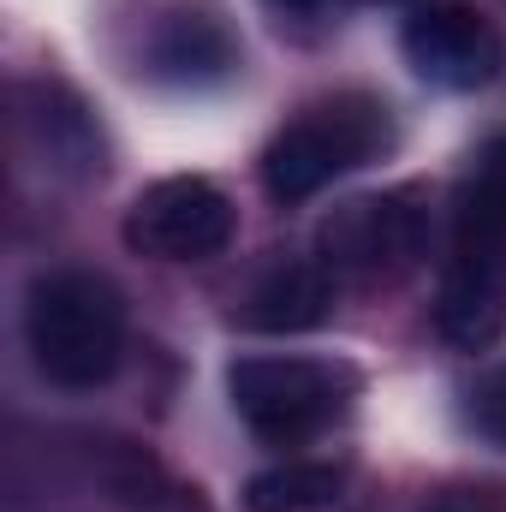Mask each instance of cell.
<instances>
[{"mask_svg": "<svg viewBox=\"0 0 506 512\" xmlns=\"http://www.w3.org/2000/svg\"><path fill=\"white\" fill-rule=\"evenodd\" d=\"M268 6H274V12H292V18H322L334 0H268Z\"/></svg>", "mask_w": 506, "mask_h": 512, "instance_id": "5bb4252c", "label": "cell"}, {"mask_svg": "<svg viewBox=\"0 0 506 512\" xmlns=\"http://www.w3.org/2000/svg\"><path fill=\"white\" fill-rule=\"evenodd\" d=\"M233 197L197 173H173V179H155L131 197L126 209V245L137 256H155V262H203V256H221L233 245Z\"/></svg>", "mask_w": 506, "mask_h": 512, "instance_id": "8992f818", "label": "cell"}, {"mask_svg": "<svg viewBox=\"0 0 506 512\" xmlns=\"http://www.w3.org/2000/svg\"><path fill=\"white\" fill-rule=\"evenodd\" d=\"M143 72L161 84H179V90L221 84L239 72V36L203 6H173L143 36Z\"/></svg>", "mask_w": 506, "mask_h": 512, "instance_id": "ba28073f", "label": "cell"}, {"mask_svg": "<svg viewBox=\"0 0 506 512\" xmlns=\"http://www.w3.org/2000/svg\"><path fill=\"white\" fill-rule=\"evenodd\" d=\"M429 251V191L393 185L381 197H358L316 227V262L340 286H393Z\"/></svg>", "mask_w": 506, "mask_h": 512, "instance_id": "5b68a950", "label": "cell"}, {"mask_svg": "<svg viewBox=\"0 0 506 512\" xmlns=\"http://www.w3.org/2000/svg\"><path fill=\"white\" fill-rule=\"evenodd\" d=\"M399 54L423 84H435L447 96H471V90H489L501 78L506 36L489 12H477L465 0H429L405 18Z\"/></svg>", "mask_w": 506, "mask_h": 512, "instance_id": "52a82bcc", "label": "cell"}, {"mask_svg": "<svg viewBox=\"0 0 506 512\" xmlns=\"http://www.w3.org/2000/svg\"><path fill=\"white\" fill-rule=\"evenodd\" d=\"M24 96H30L24 126H30L36 149L48 155L54 173H72V179L102 173V131H96V120L84 114L78 96H66V90H54V84H30Z\"/></svg>", "mask_w": 506, "mask_h": 512, "instance_id": "30bf717a", "label": "cell"}, {"mask_svg": "<svg viewBox=\"0 0 506 512\" xmlns=\"http://www.w3.org/2000/svg\"><path fill=\"white\" fill-rule=\"evenodd\" d=\"M506 322V137H489L453 197V251L441 268L435 328L459 352L495 346Z\"/></svg>", "mask_w": 506, "mask_h": 512, "instance_id": "6da1fadb", "label": "cell"}, {"mask_svg": "<svg viewBox=\"0 0 506 512\" xmlns=\"http://www.w3.org/2000/svg\"><path fill=\"white\" fill-rule=\"evenodd\" d=\"M346 489V471L328 459H286L245 483V512H328Z\"/></svg>", "mask_w": 506, "mask_h": 512, "instance_id": "8fae6325", "label": "cell"}, {"mask_svg": "<svg viewBox=\"0 0 506 512\" xmlns=\"http://www.w3.org/2000/svg\"><path fill=\"white\" fill-rule=\"evenodd\" d=\"M24 346L54 387H102L126 358V298L90 268L36 274L24 292Z\"/></svg>", "mask_w": 506, "mask_h": 512, "instance_id": "7a4b0ae2", "label": "cell"}, {"mask_svg": "<svg viewBox=\"0 0 506 512\" xmlns=\"http://www.w3.org/2000/svg\"><path fill=\"white\" fill-rule=\"evenodd\" d=\"M471 423H477L495 447H506V364L489 370L483 382L471 387Z\"/></svg>", "mask_w": 506, "mask_h": 512, "instance_id": "7c38bea8", "label": "cell"}, {"mask_svg": "<svg viewBox=\"0 0 506 512\" xmlns=\"http://www.w3.org/2000/svg\"><path fill=\"white\" fill-rule=\"evenodd\" d=\"M393 149V120L387 102L364 90H340L310 102L292 126L274 131V143L262 149V191L274 203H304L322 185H334L340 173L370 167L376 155Z\"/></svg>", "mask_w": 506, "mask_h": 512, "instance_id": "3957f363", "label": "cell"}, {"mask_svg": "<svg viewBox=\"0 0 506 512\" xmlns=\"http://www.w3.org/2000/svg\"><path fill=\"white\" fill-rule=\"evenodd\" d=\"M227 393L256 441L298 447L346 417L358 393V370L322 364V358H239L227 370Z\"/></svg>", "mask_w": 506, "mask_h": 512, "instance_id": "277c9868", "label": "cell"}, {"mask_svg": "<svg viewBox=\"0 0 506 512\" xmlns=\"http://www.w3.org/2000/svg\"><path fill=\"white\" fill-rule=\"evenodd\" d=\"M334 292H340V280L316 256L274 262L245 298V328H256V334H304V328L328 322Z\"/></svg>", "mask_w": 506, "mask_h": 512, "instance_id": "9c48e42d", "label": "cell"}, {"mask_svg": "<svg viewBox=\"0 0 506 512\" xmlns=\"http://www.w3.org/2000/svg\"><path fill=\"white\" fill-rule=\"evenodd\" d=\"M423 512H506V501L495 495V489H453V495L429 501Z\"/></svg>", "mask_w": 506, "mask_h": 512, "instance_id": "4fadbf2b", "label": "cell"}]
</instances>
